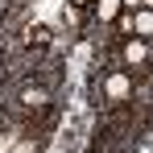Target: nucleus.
Instances as JSON below:
<instances>
[{
	"label": "nucleus",
	"mask_w": 153,
	"mask_h": 153,
	"mask_svg": "<svg viewBox=\"0 0 153 153\" xmlns=\"http://www.w3.org/2000/svg\"><path fill=\"white\" fill-rule=\"evenodd\" d=\"M128 91H132L128 75H112L108 83H103V95H108V100H128Z\"/></svg>",
	"instance_id": "obj_2"
},
{
	"label": "nucleus",
	"mask_w": 153,
	"mask_h": 153,
	"mask_svg": "<svg viewBox=\"0 0 153 153\" xmlns=\"http://www.w3.org/2000/svg\"><path fill=\"white\" fill-rule=\"evenodd\" d=\"M116 8H120V0H100V21L116 17Z\"/></svg>",
	"instance_id": "obj_5"
},
{
	"label": "nucleus",
	"mask_w": 153,
	"mask_h": 153,
	"mask_svg": "<svg viewBox=\"0 0 153 153\" xmlns=\"http://www.w3.org/2000/svg\"><path fill=\"white\" fill-rule=\"evenodd\" d=\"M21 103H25L29 112H42V108L50 103V91H46V87H25V91H21Z\"/></svg>",
	"instance_id": "obj_3"
},
{
	"label": "nucleus",
	"mask_w": 153,
	"mask_h": 153,
	"mask_svg": "<svg viewBox=\"0 0 153 153\" xmlns=\"http://www.w3.org/2000/svg\"><path fill=\"white\" fill-rule=\"evenodd\" d=\"M124 62H128V66L149 62V46H145V37H128V42H124Z\"/></svg>",
	"instance_id": "obj_1"
},
{
	"label": "nucleus",
	"mask_w": 153,
	"mask_h": 153,
	"mask_svg": "<svg viewBox=\"0 0 153 153\" xmlns=\"http://www.w3.org/2000/svg\"><path fill=\"white\" fill-rule=\"evenodd\" d=\"M132 33H137V37H153V13H149V8L132 17Z\"/></svg>",
	"instance_id": "obj_4"
}]
</instances>
